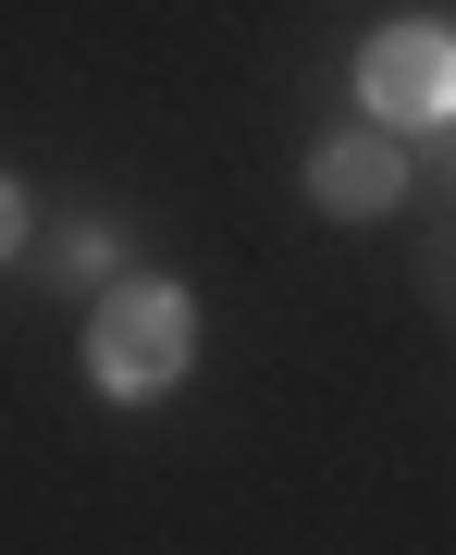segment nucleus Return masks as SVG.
<instances>
[{
  "mask_svg": "<svg viewBox=\"0 0 456 555\" xmlns=\"http://www.w3.org/2000/svg\"><path fill=\"white\" fill-rule=\"evenodd\" d=\"M185 346H198V309L173 297V284H112L100 321H87V383L100 396H173L185 383Z\"/></svg>",
  "mask_w": 456,
  "mask_h": 555,
  "instance_id": "obj_1",
  "label": "nucleus"
},
{
  "mask_svg": "<svg viewBox=\"0 0 456 555\" xmlns=\"http://www.w3.org/2000/svg\"><path fill=\"white\" fill-rule=\"evenodd\" d=\"M357 100L382 112V137H395V124H456V38L382 25V38L357 50Z\"/></svg>",
  "mask_w": 456,
  "mask_h": 555,
  "instance_id": "obj_2",
  "label": "nucleus"
},
{
  "mask_svg": "<svg viewBox=\"0 0 456 555\" xmlns=\"http://www.w3.org/2000/svg\"><path fill=\"white\" fill-rule=\"evenodd\" d=\"M309 198L334 210V222H382V210L407 198V149L382 137V124H357V137H334V149L309 160Z\"/></svg>",
  "mask_w": 456,
  "mask_h": 555,
  "instance_id": "obj_3",
  "label": "nucleus"
},
{
  "mask_svg": "<svg viewBox=\"0 0 456 555\" xmlns=\"http://www.w3.org/2000/svg\"><path fill=\"white\" fill-rule=\"evenodd\" d=\"M112 272V222H75V235H62V284H100Z\"/></svg>",
  "mask_w": 456,
  "mask_h": 555,
  "instance_id": "obj_4",
  "label": "nucleus"
},
{
  "mask_svg": "<svg viewBox=\"0 0 456 555\" xmlns=\"http://www.w3.org/2000/svg\"><path fill=\"white\" fill-rule=\"evenodd\" d=\"M419 297H432V309L456 321V222H444V235H432V247H419Z\"/></svg>",
  "mask_w": 456,
  "mask_h": 555,
  "instance_id": "obj_5",
  "label": "nucleus"
},
{
  "mask_svg": "<svg viewBox=\"0 0 456 555\" xmlns=\"http://www.w3.org/2000/svg\"><path fill=\"white\" fill-rule=\"evenodd\" d=\"M25 235V198H13V185H0V247H13Z\"/></svg>",
  "mask_w": 456,
  "mask_h": 555,
  "instance_id": "obj_6",
  "label": "nucleus"
},
{
  "mask_svg": "<svg viewBox=\"0 0 456 555\" xmlns=\"http://www.w3.org/2000/svg\"><path fill=\"white\" fill-rule=\"evenodd\" d=\"M432 173H444V185H456V124H444V137H432Z\"/></svg>",
  "mask_w": 456,
  "mask_h": 555,
  "instance_id": "obj_7",
  "label": "nucleus"
}]
</instances>
